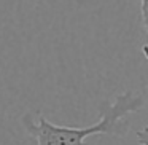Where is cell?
I'll list each match as a JSON object with an SVG mask.
<instances>
[{"label":"cell","instance_id":"1","mask_svg":"<svg viewBox=\"0 0 148 145\" xmlns=\"http://www.w3.org/2000/svg\"><path fill=\"white\" fill-rule=\"evenodd\" d=\"M143 107V99L131 91L119 94L115 102H103L100 105V118L88 128H67L49 123L45 116H40L35 123L30 113L24 115L23 124L30 135H34L37 145H86L84 140L91 135H124L127 124L123 120L129 113H135Z\"/></svg>","mask_w":148,"mask_h":145},{"label":"cell","instance_id":"2","mask_svg":"<svg viewBox=\"0 0 148 145\" xmlns=\"http://www.w3.org/2000/svg\"><path fill=\"white\" fill-rule=\"evenodd\" d=\"M137 140L140 145H148V126L137 131Z\"/></svg>","mask_w":148,"mask_h":145},{"label":"cell","instance_id":"3","mask_svg":"<svg viewBox=\"0 0 148 145\" xmlns=\"http://www.w3.org/2000/svg\"><path fill=\"white\" fill-rule=\"evenodd\" d=\"M142 2V18H143L145 29L148 30V0H140Z\"/></svg>","mask_w":148,"mask_h":145},{"label":"cell","instance_id":"4","mask_svg":"<svg viewBox=\"0 0 148 145\" xmlns=\"http://www.w3.org/2000/svg\"><path fill=\"white\" fill-rule=\"evenodd\" d=\"M142 51H143V54H145V58L148 59V43L147 45H143V48H142Z\"/></svg>","mask_w":148,"mask_h":145}]
</instances>
